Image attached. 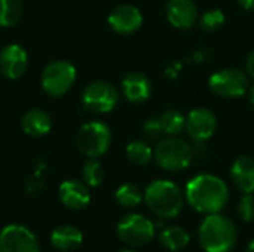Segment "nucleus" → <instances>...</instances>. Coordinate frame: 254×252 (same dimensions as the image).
Wrapping results in <instances>:
<instances>
[{
	"label": "nucleus",
	"mask_w": 254,
	"mask_h": 252,
	"mask_svg": "<svg viewBox=\"0 0 254 252\" xmlns=\"http://www.w3.org/2000/svg\"><path fill=\"white\" fill-rule=\"evenodd\" d=\"M247 94H249V101H250V104H252V105H254V83L249 86V91H247Z\"/></svg>",
	"instance_id": "7c9ffc66"
},
{
	"label": "nucleus",
	"mask_w": 254,
	"mask_h": 252,
	"mask_svg": "<svg viewBox=\"0 0 254 252\" xmlns=\"http://www.w3.org/2000/svg\"><path fill=\"white\" fill-rule=\"evenodd\" d=\"M28 55L19 45H7L0 50V71L4 77L16 80L27 71Z\"/></svg>",
	"instance_id": "f8f14e48"
},
{
	"label": "nucleus",
	"mask_w": 254,
	"mask_h": 252,
	"mask_svg": "<svg viewBox=\"0 0 254 252\" xmlns=\"http://www.w3.org/2000/svg\"><path fill=\"white\" fill-rule=\"evenodd\" d=\"M158 241H159V245H162V248L168 251H180L189 245L190 236L185 229L179 226H171V227L164 229L159 233Z\"/></svg>",
	"instance_id": "aec40b11"
},
{
	"label": "nucleus",
	"mask_w": 254,
	"mask_h": 252,
	"mask_svg": "<svg viewBox=\"0 0 254 252\" xmlns=\"http://www.w3.org/2000/svg\"><path fill=\"white\" fill-rule=\"evenodd\" d=\"M143 131L152 140H161L162 135H165L164 131H162V126H161V122H159V116L158 117H150L143 125Z\"/></svg>",
	"instance_id": "cd10ccee"
},
{
	"label": "nucleus",
	"mask_w": 254,
	"mask_h": 252,
	"mask_svg": "<svg viewBox=\"0 0 254 252\" xmlns=\"http://www.w3.org/2000/svg\"><path fill=\"white\" fill-rule=\"evenodd\" d=\"M0 252H40V248L27 227L12 224L0 232Z\"/></svg>",
	"instance_id": "9d476101"
},
{
	"label": "nucleus",
	"mask_w": 254,
	"mask_h": 252,
	"mask_svg": "<svg viewBox=\"0 0 254 252\" xmlns=\"http://www.w3.org/2000/svg\"><path fill=\"white\" fill-rule=\"evenodd\" d=\"M115 198H116V202L121 206H124V208H134V206L141 203V201L144 199V195L141 193V190L135 184L127 183V184H122L116 190Z\"/></svg>",
	"instance_id": "5701e85b"
},
{
	"label": "nucleus",
	"mask_w": 254,
	"mask_h": 252,
	"mask_svg": "<svg viewBox=\"0 0 254 252\" xmlns=\"http://www.w3.org/2000/svg\"><path fill=\"white\" fill-rule=\"evenodd\" d=\"M82 102L85 108L94 113H109L119 102L118 89L104 80L89 83L82 94Z\"/></svg>",
	"instance_id": "1a4fd4ad"
},
{
	"label": "nucleus",
	"mask_w": 254,
	"mask_h": 252,
	"mask_svg": "<svg viewBox=\"0 0 254 252\" xmlns=\"http://www.w3.org/2000/svg\"><path fill=\"white\" fill-rule=\"evenodd\" d=\"M225 24V13L220 9H208L202 13L199 25L204 31H216Z\"/></svg>",
	"instance_id": "a878e982"
},
{
	"label": "nucleus",
	"mask_w": 254,
	"mask_h": 252,
	"mask_svg": "<svg viewBox=\"0 0 254 252\" xmlns=\"http://www.w3.org/2000/svg\"><path fill=\"white\" fill-rule=\"evenodd\" d=\"M22 15V1L21 0H0V25L12 27L15 25Z\"/></svg>",
	"instance_id": "b1692460"
},
{
	"label": "nucleus",
	"mask_w": 254,
	"mask_h": 252,
	"mask_svg": "<svg viewBox=\"0 0 254 252\" xmlns=\"http://www.w3.org/2000/svg\"><path fill=\"white\" fill-rule=\"evenodd\" d=\"M122 92L129 102L141 104L150 98L152 85L143 73L132 71L122 79Z\"/></svg>",
	"instance_id": "dca6fc26"
},
{
	"label": "nucleus",
	"mask_w": 254,
	"mask_h": 252,
	"mask_svg": "<svg viewBox=\"0 0 254 252\" xmlns=\"http://www.w3.org/2000/svg\"><path fill=\"white\" fill-rule=\"evenodd\" d=\"M167 19L180 30H188L198 19V9L193 0H168L165 6Z\"/></svg>",
	"instance_id": "4468645a"
},
{
	"label": "nucleus",
	"mask_w": 254,
	"mask_h": 252,
	"mask_svg": "<svg viewBox=\"0 0 254 252\" xmlns=\"http://www.w3.org/2000/svg\"><path fill=\"white\" fill-rule=\"evenodd\" d=\"M82 177L86 186L89 187H98L104 181V168L103 165L95 159L91 157L82 169Z\"/></svg>",
	"instance_id": "393cba45"
},
{
	"label": "nucleus",
	"mask_w": 254,
	"mask_h": 252,
	"mask_svg": "<svg viewBox=\"0 0 254 252\" xmlns=\"http://www.w3.org/2000/svg\"><path fill=\"white\" fill-rule=\"evenodd\" d=\"M238 215L243 221L246 223H252L254 220V196L250 193H246L240 202H238Z\"/></svg>",
	"instance_id": "bb28decb"
},
{
	"label": "nucleus",
	"mask_w": 254,
	"mask_h": 252,
	"mask_svg": "<svg viewBox=\"0 0 254 252\" xmlns=\"http://www.w3.org/2000/svg\"><path fill=\"white\" fill-rule=\"evenodd\" d=\"M234 184L243 193H254V159L250 156H240L231 168Z\"/></svg>",
	"instance_id": "f3484780"
},
{
	"label": "nucleus",
	"mask_w": 254,
	"mask_h": 252,
	"mask_svg": "<svg viewBox=\"0 0 254 252\" xmlns=\"http://www.w3.org/2000/svg\"><path fill=\"white\" fill-rule=\"evenodd\" d=\"M208 86L222 98H240L249 91L250 82L244 71L238 68H223L210 76Z\"/></svg>",
	"instance_id": "423d86ee"
},
{
	"label": "nucleus",
	"mask_w": 254,
	"mask_h": 252,
	"mask_svg": "<svg viewBox=\"0 0 254 252\" xmlns=\"http://www.w3.org/2000/svg\"><path fill=\"white\" fill-rule=\"evenodd\" d=\"M246 68H247V73L250 77L254 79V50H252L247 56V61H246Z\"/></svg>",
	"instance_id": "c85d7f7f"
},
{
	"label": "nucleus",
	"mask_w": 254,
	"mask_h": 252,
	"mask_svg": "<svg viewBox=\"0 0 254 252\" xmlns=\"http://www.w3.org/2000/svg\"><path fill=\"white\" fill-rule=\"evenodd\" d=\"M162 131L168 137H177L186 128V117L179 110H167L159 116Z\"/></svg>",
	"instance_id": "412c9836"
},
{
	"label": "nucleus",
	"mask_w": 254,
	"mask_h": 252,
	"mask_svg": "<svg viewBox=\"0 0 254 252\" xmlns=\"http://www.w3.org/2000/svg\"><path fill=\"white\" fill-rule=\"evenodd\" d=\"M76 80V68L67 61H54L42 73L40 83L51 97H61L70 91Z\"/></svg>",
	"instance_id": "6e6552de"
},
{
	"label": "nucleus",
	"mask_w": 254,
	"mask_h": 252,
	"mask_svg": "<svg viewBox=\"0 0 254 252\" xmlns=\"http://www.w3.org/2000/svg\"><path fill=\"white\" fill-rule=\"evenodd\" d=\"M246 252H254V241H252V242L249 244V247H247Z\"/></svg>",
	"instance_id": "2f4dec72"
},
{
	"label": "nucleus",
	"mask_w": 254,
	"mask_h": 252,
	"mask_svg": "<svg viewBox=\"0 0 254 252\" xmlns=\"http://www.w3.org/2000/svg\"><path fill=\"white\" fill-rule=\"evenodd\" d=\"M185 129L188 131L189 137L195 141H207L214 135L217 129V117L210 108H195L188 114Z\"/></svg>",
	"instance_id": "9b49d317"
},
{
	"label": "nucleus",
	"mask_w": 254,
	"mask_h": 252,
	"mask_svg": "<svg viewBox=\"0 0 254 252\" xmlns=\"http://www.w3.org/2000/svg\"><path fill=\"white\" fill-rule=\"evenodd\" d=\"M21 126H22L24 132L31 137H43L51 131L52 120L46 111L33 108V110H28L22 116Z\"/></svg>",
	"instance_id": "6ab92c4d"
},
{
	"label": "nucleus",
	"mask_w": 254,
	"mask_h": 252,
	"mask_svg": "<svg viewBox=\"0 0 254 252\" xmlns=\"http://www.w3.org/2000/svg\"><path fill=\"white\" fill-rule=\"evenodd\" d=\"M153 159L165 171H183L193 160V149L179 137L161 138L153 149Z\"/></svg>",
	"instance_id": "20e7f679"
},
{
	"label": "nucleus",
	"mask_w": 254,
	"mask_h": 252,
	"mask_svg": "<svg viewBox=\"0 0 254 252\" xmlns=\"http://www.w3.org/2000/svg\"><path fill=\"white\" fill-rule=\"evenodd\" d=\"M185 198L196 212L210 215L220 212L226 206L229 190L222 178L211 174H199L186 184Z\"/></svg>",
	"instance_id": "f257e3e1"
},
{
	"label": "nucleus",
	"mask_w": 254,
	"mask_h": 252,
	"mask_svg": "<svg viewBox=\"0 0 254 252\" xmlns=\"http://www.w3.org/2000/svg\"><path fill=\"white\" fill-rule=\"evenodd\" d=\"M237 1L241 7H244L247 10H253L254 9V0H237Z\"/></svg>",
	"instance_id": "c756f323"
},
{
	"label": "nucleus",
	"mask_w": 254,
	"mask_h": 252,
	"mask_svg": "<svg viewBox=\"0 0 254 252\" xmlns=\"http://www.w3.org/2000/svg\"><path fill=\"white\" fill-rule=\"evenodd\" d=\"M238 230L226 215L210 214L198 229V241L205 252H229L237 244Z\"/></svg>",
	"instance_id": "f03ea898"
},
{
	"label": "nucleus",
	"mask_w": 254,
	"mask_h": 252,
	"mask_svg": "<svg viewBox=\"0 0 254 252\" xmlns=\"http://www.w3.org/2000/svg\"><path fill=\"white\" fill-rule=\"evenodd\" d=\"M156 226L141 214H128L118 224L119 239L129 247H144L155 236Z\"/></svg>",
	"instance_id": "0eeeda50"
},
{
	"label": "nucleus",
	"mask_w": 254,
	"mask_h": 252,
	"mask_svg": "<svg viewBox=\"0 0 254 252\" xmlns=\"http://www.w3.org/2000/svg\"><path fill=\"white\" fill-rule=\"evenodd\" d=\"M112 143V131L110 128L98 120L85 123L77 135H76V146L79 151L85 156L91 157H100L104 154Z\"/></svg>",
	"instance_id": "39448f33"
},
{
	"label": "nucleus",
	"mask_w": 254,
	"mask_h": 252,
	"mask_svg": "<svg viewBox=\"0 0 254 252\" xmlns=\"http://www.w3.org/2000/svg\"><path fill=\"white\" fill-rule=\"evenodd\" d=\"M144 202L159 218H174L183 209L185 198L176 183L155 180L144 190Z\"/></svg>",
	"instance_id": "7ed1b4c3"
},
{
	"label": "nucleus",
	"mask_w": 254,
	"mask_h": 252,
	"mask_svg": "<svg viewBox=\"0 0 254 252\" xmlns=\"http://www.w3.org/2000/svg\"><path fill=\"white\" fill-rule=\"evenodd\" d=\"M143 24V15L132 4H119L109 15V25L118 34H132Z\"/></svg>",
	"instance_id": "ddd939ff"
},
{
	"label": "nucleus",
	"mask_w": 254,
	"mask_h": 252,
	"mask_svg": "<svg viewBox=\"0 0 254 252\" xmlns=\"http://www.w3.org/2000/svg\"><path fill=\"white\" fill-rule=\"evenodd\" d=\"M127 157L138 166H144L152 162L153 159V149L141 140L131 141L127 146Z\"/></svg>",
	"instance_id": "4be33fe9"
},
{
	"label": "nucleus",
	"mask_w": 254,
	"mask_h": 252,
	"mask_svg": "<svg viewBox=\"0 0 254 252\" xmlns=\"http://www.w3.org/2000/svg\"><path fill=\"white\" fill-rule=\"evenodd\" d=\"M60 199L64 206L68 209H83L89 201H91V193L89 189L85 183H80L77 180H67L60 186Z\"/></svg>",
	"instance_id": "2eb2a0df"
},
{
	"label": "nucleus",
	"mask_w": 254,
	"mask_h": 252,
	"mask_svg": "<svg viewBox=\"0 0 254 252\" xmlns=\"http://www.w3.org/2000/svg\"><path fill=\"white\" fill-rule=\"evenodd\" d=\"M121 252H135V251H131V250H127V251H121Z\"/></svg>",
	"instance_id": "473e14b6"
},
{
	"label": "nucleus",
	"mask_w": 254,
	"mask_h": 252,
	"mask_svg": "<svg viewBox=\"0 0 254 252\" xmlns=\"http://www.w3.org/2000/svg\"><path fill=\"white\" fill-rule=\"evenodd\" d=\"M82 242H83V236L80 230L73 226H61L55 229L51 235V244L58 251H74L82 245Z\"/></svg>",
	"instance_id": "a211bd4d"
}]
</instances>
